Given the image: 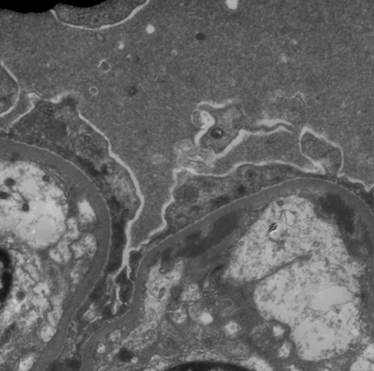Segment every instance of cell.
Here are the masks:
<instances>
[{"instance_id":"obj_1","label":"cell","mask_w":374,"mask_h":371,"mask_svg":"<svg viewBox=\"0 0 374 371\" xmlns=\"http://www.w3.org/2000/svg\"><path fill=\"white\" fill-rule=\"evenodd\" d=\"M54 329L51 327H46L42 329L41 332V336L43 341H50L52 337L54 335Z\"/></svg>"},{"instance_id":"obj_2","label":"cell","mask_w":374,"mask_h":371,"mask_svg":"<svg viewBox=\"0 0 374 371\" xmlns=\"http://www.w3.org/2000/svg\"><path fill=\"white\" fill-rule=\"evenodd\" d=\"M33 365L32 358H26L21 361L18 368V371H29Z\"/></svg>"},{"instance_id":"obj_3","label":"cell","mask_w":374,"mask_h":371,"mask_svg":"<svg viewBox=\"0 0 374 371\" xmlns=\"http://www.w3.org/2000/svg\"><path fill=\"white\" fill-rule=\"evenodd\" d=\"M229 198L226 197V196H223V197H219L214 200L213 201V205L216 206V207H219V206L224 205L228 204L229 202Z\"/></svg>"},{"instance_id":"obj_4","label":"cell","mask_w":374,"mask_h":371,"mask_svg":"<svg viewBox=\"0 0 374 371\" xmlns=\"http://www.w3.org/2000/svg\"><path fill=\"white\" fill-rule=\"evenodd\" d=\"M197 195H198L197 191H196L195 189L192 188V187H190V188L186 189V191H185V197H186L187 199H189V200H194V199H195Z\"/></svg>"},{"instance_id":"obj_5","label":"cell","mask_w":374,"mask_h":371,"mask_svg":"<svg viewBox=\"0 0 374 371\" xmlns=\"http://www.w3.org/2000/svg\"><path fill=\"white\" fill-rule=\"evenodd\" d=\"M211 136L214 139H220L223 136V130L220 129H214L211 132Z\"/></svg>"},{"instance_id":"obj_6","label":"cell","mask_w":374,"mask_h":371,"mask_svg":"<svg viewBox=\"0 0 374 371\" xmlns=\"http://www.w3.org/2000/svg\"><path fill=\"white\" fill-rule=\"evenodd\" d=\"M120 332H119V331H115V332H112L111 335H110V341H111V342H115V341H117L118 340H119V338H120Z\"/></svg>"},{"instance_id":"obj_7","label":"cell","mask_w":374,"mask_h":371,"mask_svg":"<svg viewBox=\"0 0 374 371\" xmlns=\"http://www.w3.org/2000/svg\"><path fill=\"white\" fill-rule=\"evenodd\" d=\"M245 176H246V177L247 178L248 180H254L255 178L256 177V171L254 170L250 169L246 171Z\"/></svg>"},{"instance_id":"obj_8","label":"cell","mask_w":374,"mask_h":371,"mask_svg":"<svg viewBox=\"0 0 374 371\" xmlns=\"http://www.w3.org/2000/svg\"><path fill=\"white\" fill-rule=\"evenodd\" d=\"M139 256H140V255H139V252H132L130 255V261L131 262L137 261L138 259L139 258Z\"/></svg>"},{"instance_id":"obj_9","label":"cell","mask_w":374,"mask_h":371,"mask_svg":"<svg viewBox=\"0 0 374 371\" xmlns=\"http://www.w3.org/2000/svg\"><path fill=\"white\" fill-rule=\"evenodd\" d=\"M1 258H2L3 262H4V264H6V265H8L9 263V259L5 252H2V253H1Z\"/></svg>"},{"instance_id":"obj_10","label":"cell","mask_w":374,"mask_h":371,"mask_svg":"<svg viewBox=\"0 0 374 371\" xmlns=\"http://www.w3.org/2000/svg\"><path fill=\"white\" fill-rule=\"evenodd\" d=\"M170 258V250H167V251H165L164 252V253H163V256H162V261H164V262H166V261H168V260H169Z\"/></svg>"},{"instance_id":"obj_11","label":"cell","mask_w":374,"mask_h":371,"mask_svg":"<svg viewBox=\"0 0 374 371\" xmlns=\"http://www.w3.org/2000/svg\"><path fill=\"white\" fill-rule=\"evenodd\" d=\"M97 352L98 353H104L105 351H106V346H105L104 344H102V343H100L99 345L97 346Z\"/></svg>"},{"instance_id":"obj_12","label":"cell","mask_w":374,"mask_h":371,"mask_svg":"<svg viewBox=\"0 0 374 371\" xmlns=\"http://www.w3.org/2000/svg\"><path fill=\"white\" fill-rule=\"evenodd\" d=\"M198 238H199L198 233H194V234L190 235V236L188 238V239H189V240H190V241H193V240H196V239H198Z\"/></svg>"}]
</instances>
